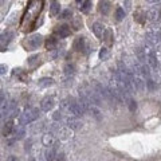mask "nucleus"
<instances>
[{"label":"nucleus","mask_w":161,"mask_h":161,"mask_svg":"<svg viewBox=\"0 0 161 161\" xmlns=\"http://www.w3.org/2000/svg\"><path fill=\"white\" fill-rule=\"evenodd\" d=\"M66 122H67V128L70 130H78L82 128V121L78 117H69Z\"/></svg>","instance_id":"39448f33"},{"label":"nucleus","mask_w":161,"mask_h":161,"mask_svg":"<svg viewBox=\"0 0 161 161\" xmlns=\"http://www.w3.org/2000/svg\"><path fill=\"white\" fill-rule=\"evenodd\" d=\"M126 103H128V107H129V110H130V111L137 110V102H136L133 98H129V99L126 101Z\"/></svg>","instance_id":"4be33fe9"},{"label":"nucleus","mask_w":161,"mask_h":161,"mask_svg":"<svg viewBox=\"0 0 161 161\" xmlns=\"http://www.w3.org/2000/svg\"><path fill=\"white\" fill-rule=\"evenodd\" d=\"M50 12H51V15L52 16H55V15H58L59 11H61V4H59V2L58 0H50Z\"/></svg>","instance_id":"9b49d317"},{"label":"nucleus","mask_w":161,"mask_h":161,"mask_svg":"<svg viewBox=\"0 0 161 161\" xmlns=\"http://www.w3.org/2000/svg\"><path fill=\"white\" fill-rule=\"evenodd\" d=\"M4 103H6V95L3 93H0V106H3Z\"/></svg>","instance_id":"473e14b6"},{"label":"nucleus","mask_w":161,"mask_h":161,"mask_svg":"<svg viewBox=\"0 0 161 161\" xmlns=\"http://www.w3.org/2000/svg\"><path fill=\"white\" fill-rule=\"evenodd\" d=\"M110 11V3L107 2V0H102V2L99 3V12L102 13V15H107Z\"/></svg>","instance_id":"f8f14e48"},{"label":"nucleus","mask_w":161,"mask_h":161,"mask_svg":"<svg viewBox=\"0 0 161 161\" xmlns=\"http://www.w3.org/2000/svg\"><path fill=\"white\" fill-rule=\"evenodd\" d=\"M89 111H90V114H92L97 121H101V120H102V113H101V110L98 109V106H94V105H92V106H90V110H89Z\"/></svg>","instance_id":"ddd939ff"},{"label":"nucleus","mask_w":161,"mask_h":161,"mask_svg":"<svg viewBox=\"0 0 161 161\" xmlns=\"http://www.w3.org/2000/svg\"><path fill=\"white\" fill-rule=\"evenodd\" d=\"M138 73L141 74L142 77H145V78H150V69H149V66L148 65H140V70H138Z\"/></svg>","instance_id":"a211bd4d"},{"label":"nucleus","mask_w":161,"mask_h":161,"mask_svg":"<svg viewBox=\"0 0 161 161\" xmlns=\"http://www.w3.org/2000/svg\"><path fill=\"white\" fill-rule=\"evenodd\" d=\"M160 16H161V11H160Z\"/></svg>","instance_id":"e433bc0d"},{"label":"nucleus","mask_w":161,"mask_h":161,"mask_svg":"<svg viewBox=\"0 0 161 161\" xmlns=\"http://www.w3.org/2000/svg\"><path fill=\"white\" fill-rule=\"evenodd\" d=\"M136 52H137V57H138V59H140L141 62H144L145 59H146V55H145V50H144V48L140 47V48H137V51H136Z\"/></svg>","instance_id":"b1692460"},{"label":"nucleus","mask_w":161,"mask_h":161,"mask_svg":"<svg viewBox=\"0 0 161 161\" xmlns=\"http://www.w3.org/2000/svg\"><path fill=\"white\" fill-rule=\"evenodd\" d=\"M93 32L95 34L97 38H99V39H103V35H105V32H106V28H105L103 24L95 22V23L93 24Z\"/></svg>","instance_id":"423d86ee"},{"label":"nucleus","mask_w":161,"mask_h":161,"mask_svg":"<svg viewBox=\"0 0 161 161\" xmlns=\"http://www.w3.org/2000/svg\"><path fill=\"white\" fill-rule=\"evenodd\" d=\"M106 57H107V48L102 47L101 48V51H99V58L101 59H106Z\"/></svg>","instance_id":"cd10ccee"},{"label":"nucleus","mask_w":161,"mask_h":161,"mask_svg":"<svg viewBox=\"0 0 161 161\" xmlns=\"http://www.w3.org/2000/svg\"><path fill=\"white\" fill-rule=\"evenodd\" d=\"M80 2H82V0H77V3H80Z\"/></svg>","instance_id":"c9c22d12"},{"label":"nucleus","mask_w":161,"mask_h":161,"mask_svg":"<svg viewBox=\"0 0 161 161\" xmlns=\"http://www.w3.org/2000/svg\"><path fill=\"white\" fill-rule=\"evenodd\" d=\"M55 32H57V35L59 38H67L70 35V27L66 26V24H63V26H59L57 30H55Z\"/></svg>","instance_id":"6e6552de"},{"label":"nucleus","mask_w":161,"mask_h":161,"mask_svg":"<svg viewBox=\"0 0 161 161\" xmlns=\"http://www.w3.org/2000/svg\"><path fill=\"white\" fill-rule=\"evenodd\" d=\"M58 134H59V138L61 140H69L70 136H71V130L69 128H61L58 130Z\"/></svg>","instance_id":"2eb2a0df"},{"label":"nucleus","mask_w":161,"mask_h":161,"mask_svg":"<svg viewBox=\"0 0 161 161\" xmlns=\"http://www.w3.org/2000/svg\"><path fill=\"white\" fill-rule=\"evenodd\" d=\"M67 109H69L70 113L74 115V117H82L83 113H85V111H83V109L80 107V105H79L78 102H74V101H73V102H69Z\"/></svg>","instance_id":"20e7f679"},{"label":"nucleus","mask_w":161,"mask_h":161,"mask_svg":"<svg viewBox=\"0 0 161 161\" xmlns=\"http://www.w3.org/2000/svg\"><path fill=\"white\" fill-rule=\"evenodd\" d=\"M133 85H134V89L137 90V92H142V90L145 89L144 80H142V78H141V77H138V75H134V79H133Z\"/></svg>","instance_id":"9d476101"},{"label":"nucleus","mask_w":161,"mask_h":161,"mask_svg":"<svg viewBox=\"0 0 161 161\" xmlns=\"http://www.w3.org/2000/svg\"><path fill=\"white\" fill-rule=\"evenodd\" d=\"M40 107H42V110H44V111H50V110H52V107H54V101H52L51 98H44L40 102Z\"/></svg>","instance_id":"1a4fd4ad"},{"label":"nucleus","mask_w":161,"mask_h":161,"mask_svg":"<svg viewBox=\"0 0 161 161\" xmlns=\"http://www.w3.org/2000/svg\"><path fill=\"white\" fill-rule=\"evenodd\" d=\"M16 140H20V138H23V136H24V129L23 128H20L19 130H17V133H16Z\"/></svg>","instance_id":"7c9ffc66"},{"label":"nucleus","mask_w":161,"mask_h":161,"mask_svg":"<svg viewBox=\"0 0 161 161\" xmlns=\"http://www.w3.org/2000/svg\"><path fill=\"white\" fill-rule=\"evenodd\" d=\"M38 85H39L40 87H50V86H52L54 85V79L52 78H42V79H39L38 80Z\"/></svg>","instance_id":"f3484780"},{"label":"nucleus","mask_w":161,"mask_h":161,"mask_svg":"<svg viewBox=\"0 0 161 161\" xmlns=\"http://www.w3.org/2000/svg\"><path fill=\"white\" fill-rule=\"evenodd\" d=\"M65 73L67 75H73V74H74V66H73V65H67L65 67Z\"/></svg>","instance_id":"a878e982"},{"label":"nucleus","mask_w":161,"mask_h":161,"mask_svg":"<svg viewBox=\"0 0 161 161\" xmlns=\"http://www.w3.org/2000/svg\"><path fill=\"white\" fill-rule=\"evenodd\" d=\"M7 161H19L16 159V156H9L8 159H7Z\"/></svg>","instance_id":"f704fd0d"},{"label":"nucleus","mask_w":161,"mask_h":161,"mask_svg":"<svg viewBox=\"0 0 161 161\" xmlns=\"http://www.w3.org/2000/svg\"><path fill=\"white\" fill-rule=\"evenodd\" d=\"M55 46H57V39H55V38H52V36H50L47 39V42H46L47 50H54Z\"/></svg>","instance_id":"412c9836"},{"label":"nucleus","mask_w":161,"mask_h":161,"mask_svg":"<svg viewBox=\"0 0 161 161\" xmlns=\"http://www.w3.org/2000/svg\"><path fill=\"white\" fill-rule=\"evenodd\" d=\"M75 51H83V48H86V42H85V38L83 36H78L77 39L74 40V44H73Z\"/></svg>","instance_id":"0eeeda50"},{"label":"nucleus","mask_w":161,"mask_h":161,"mask_svg":"<svg viewBox=\"0 0 161 161\" xmlns=\"http://www.w3.org/2000/svg\"><path fill=\"white\" fill-rule=\"evenodd\" d=\"M38 117H39V110H38L36 107H31V109H27L22 114L20 122H22V124H31V122H34L35 120H38Z\"/></svg>","instance_id":"f257e3e1"},{"label":"nucleus","mask_w":161,"mask_h":161,"mask_svg":"<svg viewBox=\"0 0 161 161\" xmlns=\"http://www.w3.org/2000/svg\"><path fill=\"white\" fill-rule=\"evenodd\" d=\"M85 94H86L87 99H89V102L94 105V106H99V105L102 103V98L98 95V93L95 90H87V93H85Z\"/></svg>","instance_id":"7ed1b4c3"},{"label":"nucleus","mask_w":161,"mask_h":161,"mask_svg":"<svg viewBox=\"0 0 161 161\" xmlns=\"http://www.w3.org/2000/svg\"><path fill=\"white\" fill-rule=\"evenodd\" d=\"M124 17H125V11H124V8L118 7V8L115 9V19H117V20H122Z\"/></svg>","instance_id":"5701e85b"},{"label":"nucleus","mask_w":161,"mask_h":161,"mask_svg":"<svg viewBox=\"0 0 161 161\" xmlns=\"http://www.w3.org/2000/svg\"><path fill=\"white\" fill-rule=\"evenodd\" d=\"M42 141H43V145H46V146H52V145H54V142H55V137L51 134V133H47V134L43 136Z\"/></svg>","instance_id":"4468645a"},{"label":"nucleus","mask_w":161,"mask_h":161,"mask_svg":"<svg viewBox=\"0 0 161 161\" xmlns=\"http://www.w3.org/2000/svg\"><path fill=\"white\" fill-rule=\"evenodd\" d=\"M146 87H148L149 92H155V90L157 89V83L155 79L152 78H148V80H146Z\"/></svg>","instance_id":"aec40b11"},{"label":"nucleus","mask_w":161,"mask_h":161,"mask_svg":"<svg viewBox=\"0 0 161 161\" xmlns=\"http://www.w3.org/2000/svg\"><path fill=\"white\" fill-rule=\"evenodd\" d=\"M54 155H55L54 150H47V152H46V159L48 161H54V157H55Z\"/></svg>","instance_id":"bb28decb"},{"label":"nucleus","mask_w":161,"mask_h":161,"mask_svg":"<svg viewBox=\"0 0 161 161\" xmlns=\"http://www.w3.org/2000/svg\"><path fill=\"white\" fill-rule=\"evenodd\" d=\"M38 61H39V55H34V57L28 58V65H31V66H32L34 63H36Z\"/></svg>","instance_id":"c85d7f7f"},{"label":"nucleus","mask_w":161,"mask_h":161,"mask_svg":"<svg viewBox=\"0 0 161 161\" xmlns=\"http://www.w3.org/2000/svg\"><path fill=\"white\" fill-rule=\"evenodd\" d=\"M42 43H43V38H42V35L35 34V35H32V36H30L28 39H27L26 47H27V50H35V48H38Z\"/></svg>","instance_id":"f03ea898"},{"label":"nucleus","mask_w":161,"mask_h":161,"mask_svg":"<svg viewBox=\"0 0 161 161\" xmlns=\"http://www.w3.org/2000/svg\"><path fill=\"white\" fill-rule=\"evenodd\" d=\"M69 16H71V11H70V9H65L61 15L62 19H66V17H69Z\"/></svg>","instance_id":"c756f323"},{"label":"nucleus","mask_w":161,"mask_h":161,"mask_svg":"<svg viewBox=\"0 0 161 161\" xmlns=\"http://www.w3.org/2000/svg\"><path fill=\"white\" fill-rule=\"evenodd\" d=\"M148 61H149V67H150V69H153V70H156V69H157V66H159V63H157L156 54H155V52H153V51L149 54V57H148Z\"/></svg>","instance_id":"dca6fc26"},{"label":"nucleus","mask_w":161,"mask_h":161,"mask_svg":"<svg viewBox=\"0 0 161 161\" xmlns=\"http://www.w3.org/2000/svg\"><path fill=\"white\" fill-rule=\"evenodd\" d=\"M61 117H62V115H61V113H59V110L55 111V113L52 114V120H54V121H59V120H61Z\"/></svg>","instance_id":"2f4dec72"},{"label":"nucleus","mask_w":161,"mask_h":161,"mask_svg":"<svg viewBox=\"0 0 161 161\" xmlns=\"http://www.w3.org/2000/svg\"><path fill=\"white\" fill-rule=\"evenodd\" d=\"M12 130H13V121H8V122H6L4 129H3V134H4L6 137H8V136L12 133Z\"/></svg>","instance_id":"6ab92c4d"},{"label":"nucleus","mask_w":161,"mask_h":161,"mask_svg":"<svg viewBox=\"0 0 161 161\" xmlns=\"http://www.w3.org/2000/svg\"><path fill=\"white\" fill-rule=\"evenodd\" d=\"M7 73V66L0 65V74H6Z\"/></svg>","instance_id":"72a5a7b5"},{"label":"nucleus","mask_w":161,"mask_h":161,"mask_svg":"<svg viewBox=\"0 0 161 161\" xmlns=\"http://www.w3.org/2000/svg\"><path fill=\"white\" fill-rule=\"evenodd\" d=\"M90 8H92V2H90V0H86V2L83 3V6L80 7V11H82V12H87Z\"/></svg>","instance_id":"393cba45"},{"label":"nucleus","mask_w":161,"mask_h":161,"mask_svg":"<svg viewBox=\"0 0 161 161\" xmlns=\"http://www.w3.org/2000/svg\"><path fill=\"white\" fill-rule=\"evenodd\" d=\"M2 2H3V0H0V3H2Z\"/></svg>","instance_id":"4c0bfd02"}]
</instances>
